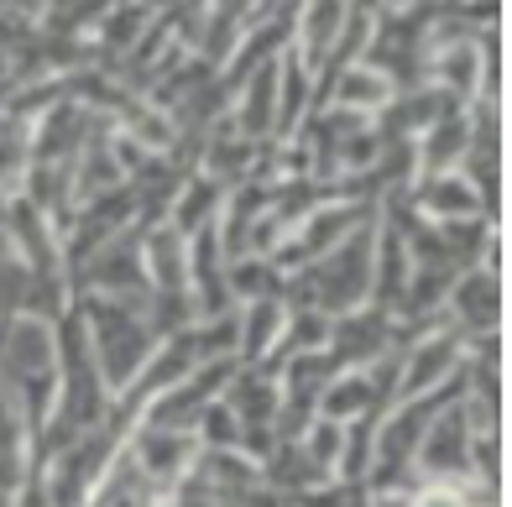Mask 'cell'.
Wrapping results in <instances>:
<instances>
[{
  "label": "cell",
  "mask_w": 512,
  "mask_h": 507,
  "mask_svg": "<svg viewBox=\"0 0 512 507\" xmlns=\"http://www.w3.org/2000/svg\"><path fill=\"white\" fill-rule=\"evenodd\" d=\"M445 314H450V335L455 340H492L502 325V272L492 267H465L445 293Z\"/></svg>",
  "instance_id": "obj_3"
},
{
  "label": "cell",
  "mask_w": 512,
  "mask_h": 507,
  "mask_svg": "<svg viewBox=\"0 0 512 507\" xmlns=\"http://www.w3.org/2000/svg\"><path fill=\"white\" fill-rule=\"evenodd\" d=\"M298 450H304L314 466L330 476L340 471V455H345V424H330V419H309V429L298 434Z\"/></svg>",
  "instance_id": "obj_8"
},
{
  "label": "cell",
  "mask_w": 512,
  "mask_h": 507,
  "mask_svg": "<svg viewBox=\"0 0 512 507\" xmlns=\"http://www.w3.org/2000/svg\"><path fill=\"white\" fill-rule=\"evenodd\" d=\"M413 168L418 178H439V173H455L465 163V147H471V110H450V115H439V121L424 131V136H413Z\"/></svg>",
  "instance_id": "obj_6"
},
{
  "label": "cell",
  "mask_w": 512,
  "mask_h": 507,
  "mask_svg": "<svg viewBox=\"0 0 512 507\" xmlns=\"http://www.w3.org/2000/svg\"><path fill=\"white\" fill-rule=\"evenodd\" d=\"M465 366V340L450 330L418 335L398 351V382H392V403H418V398H439L455 393V377Z\"/></svg>",
  "instance_id": "obj_2"
},
{
  "label": "cell",
  "mask_w": 512,
  "mask_h": 507,
  "mask_svg": "<svg viewBox=\"0 0 512 507\" xmlns=\"http://www.w3.org/2000/svg\"><path fill=\"white\" fill-rule=\"evenodd\" d=\"M408 507H465L460 487H439V481H418L408 492Z\"/></svg>",
  "instance_id": "obj_10"
},
{
  "label": "cell",
  "mask_w": 512,
  "mask_h": 507,
  "mask_svg": "<svg viewBox=\"0 0 512 507\" xmlns=\"http://www.w3.org/2000/svg\"><path fill=\"white\" fill-rule=\"evenodd\" d=\"M84 340H89V356L100 366V382L110 403L126 393V387L147 372V361L157 351V330L147 319V298H105V293H84V304L74 309Z\"/></svg>",
  "instance_id": "obj_1"
},
{
  "label": "cell",
  "mask_w": 512,
  "mask_h": 507,
  "mask_svg": "<svg viewBox=\"0 0 512 507\" xmlns=\"http://www.w3.org/2000/svg\"><path fill=\"white\" fill-rule=\"evenodd\" d=\"M330 89V110H345V115H361V121H377V115L398 100V84L387 74H377L371 63H351L330 79H314V95Z\"/></svg>",
  "instance_id": "obj_4"
},
{
  "label": "cell",
  "mask_w": 512,
  "mask_h": 507,
  "mask_svg": "<svg viewBox=\"0 0 512 507\" xmlns=\"http://www.w3.org/2000/svg\"><path fill=\"white\" fill-rule=\"evenodd\" d=\"M230 126H236L246 142H262V136L277 131V58L262 63L256 74H246V100L236 105Z\"/></svg>",
  "instance_id": "obj_7"
},
{
  "label": "cell",
  "mask_w": 512,
  "mask_h": 507,
  "mask_svg": "<svg viewBox=\"0 0 512 507\" xmlns=\"http://www.w3.org/2000/svg\"><path fill=\"white\" fill-rule=\"evenodd\" d=\"M413 215L429 220V225H476L486 215V204L471 189V178L455 168V173H439V178L418 183L413 189Z\"/></svg>",
  "instance_id": "obj_5"
},
{
  "label": "cell",
  "mask_w": 512,
  "mask_h": 507,
  "mask_svg": "<svg viewBox=\"0 0 512 507\" xmlns=\"http://www.w3.org/2000/svg\"><path fill=\"white\" fill-rule=\"evenodd\" d=\"M11 507H53V487H48V471L32 466L27 476L16 481V492H11Z\"/></svg>",
  "instance_id": "obj_9"
}]
</instances>
